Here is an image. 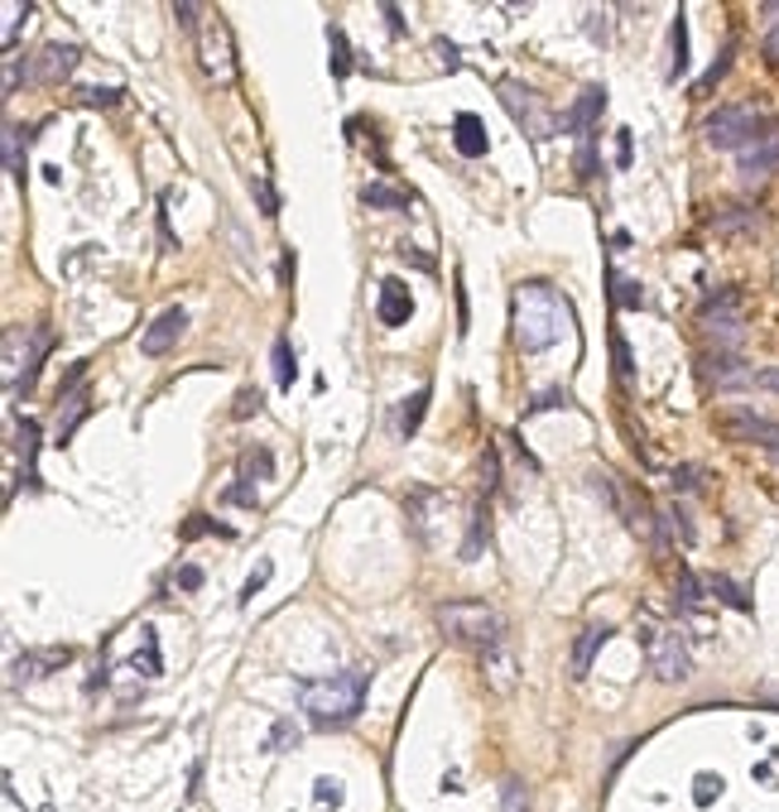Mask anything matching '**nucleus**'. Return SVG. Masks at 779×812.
I'll use <instances>...</instances> for the list:
<instances>
[{
	"label": "nucleus",
	"mask_w": 779,
	"mask_h": 812,
	"mask_svg": "<svg viewBox=\"0 0 779 812\" xmlns=\"http://www.w3.org/2000/svg\"><path fill=\"white\" fill-rule=\"evenodd\" d=\"M611 294H616L620 308H640V298H645V294H640V284H626L620 274H611Z\"/></svg>",
	"instance_id": "obj_35"
},
{
	"label": "nucleus",
	"mask_w": 779,
	"mask_h": 812,
	"mask_svg": "<svg viewBox=\"0 0 779 812\" xmlns=\"http://www.w3.org/2000/svg\"><path fill=\"white\" fill-rule=\"evenodd\" d=\"M82 418H87V389H78V395H68V399H58V428H53V438L68 443L72 428H78Z\"/></svg>",
	"instance_id": "obj_19"
},
{
	"label": "nucleus",
	"mask_w": 779,
	"mask_h": 812,
	"mask_svg": "<svg viewBox=\"0 0 779 812\" xmlns=\"http://www.w3.org/2000/svg\"><path fill=\"white\" fill-rule=\"evenodd\" d=\"M756 385H760V389H770V395H779V366H775V371H760V375H756Z\"/></svg>",
	"instance_id": "obj_48"
},
{
	"label": "nucleus",
	"mask_w": 779,
	"mask_h": 812,
	"mask_svg": "<svg viewBox=\"0 0 779 812\" xmlns=\"http://www.w3.org/2000/svg\"><path fill=\"white\" fill-rule=\"evenodd\" d=\"M404 510H409L418 539L433 544V525H438V515H447V500H443L433 486H414V490H409V500H404Z\"/></svg>",
	"instance_id": "obj_10"
},
{
	"label": "nucleus",
	"mask_w": 779,
	"mask_h": 812,
	"mask_svg": "<svg viewBox=\"0 0 779 812\" xmlns=\"http://www.w3.org/2000/svg\"><path fill=\"white\" fill-rule=\"evenodd\" d=\"M327 58H332V78L346 82V72H352V43H346L342 24H327Z\"/></svg>",
	"instance_id": "obj_21"
},
{
	"label": "nucleus",
	"mask_w": 779,
	"mask_h": 812,
	"mask_svg": "<svg viewBox=\"0 0 779 812\" xmlns=\"http://www.w3.org/2000/svg\"><path fill=\"white\" fill-rule=\"evenodd\" d=\"M597 173V150H591V140L577 150V179H591Z\"/></svg>",
	"instance_id": "obj_44"
},
{
	"label": "nucleus",
	"mask_w": 779,
	"mask_h": 812,
	"mask_svg": "<svg viewBox=\"0 0 779 812\" xmlns=\"http://www.w3.org/2000/svg\"><path fill=\"white\" fill-rule=\"evenodd\" d=\"M29 10H34L29 0H24V6H20V0H6V34H0V39H6V49H14V39H20V24L29 20Z\"/></svg>",
	"instance_id": "obj_28"
},
{
	"label": "nucleus",
	"mask_w": 779,
	"mask_h": 812,
	"mask_svg": "<svg viewBox=\"0 0 779 812\" xmlns=\"http://www.w3.org/2000/svg\"><path fill=\"white\" fill-rule=\"evenodd\" d=\"M721 236H756L760 231V212H750V207H727V212H717V222H712Z\"/></svg>",
	"instance_id": "obj_20"
},
{
	"label": "nucleus",
	"mask_w": 779,
	"mask_h": 812,
	"mask_svg": "<svg viewBox=\"0 0 779 812\" xmlns=\"http://www.w3.org/2000/svg\"><path fill=\"white\" fill-rule=\"evenodd\" d=\"M505 812H529V793L519 779H505Z\"/></svg>",
	"instance_id": "obj_38"
},
{
	"label": "nucleus",
	"mask_w": 779,
	"mask_h": 812,
	"mask_svg": "<svg viewBox=\"0 0 779 812\" xmlns=\"http://www.w3.org/2000/svg\"><path fill=\"white\" fill-rule=\"evenodd\" d=\"M68 659H72V649H49V654H39V659H14L10 678H14V683H34V678H43L49 669H63Z\"/></svg>",
	"instance_id": "obj_16"
},
{
	"label": "nucleus",
	"mask_w": 779,
	"mask_h": 812,
	"mask_svg": "<svg viewBox=\"0 0 779 812\" xmlns=\"http://www.w3.org/2000/svg\"><path fill=\"white\" fill-rule=\"evenodd\" d=\"M212 529V519H202V515H193V519H183V539H198V534H208Z\"/></svg>",
	"instance_id": "obj_46"
},
{
	"label": "nucleus",
	"mask_w": 779,
	"mask_h": 812,
	"mask_svg": "<svg viewBox=\"0 0 779 812\" xmlns=\"http://www.w3.org/2000/svg\"><path fill=\"white\" fill-rule=\"evenodd\" d=\"M765 130H770V115H765L760 106H750V101H736V106H721V111H712L707 115V125H702V135H707V144L712 150H750Z\"/></svg>",
	"instance_id": "obj_4"
},
{
	"label": "nucleus",
	"mask_w": 779,
	"mask_h": 812,
	"mask_svg": "<svg viewBox=\"0 0 779 812\" xmlns=\"http://www.w3.org/2000/svg\"><path fill=\"white\" fill-rule=\"evenodd\" d=\"M20 68L24 63H6V92H14V87H20Z\"/></svg>",
	"instance_id": "obj_52"
},
{
	"label": "nucleus",
	"mask_w": 779,
	"mask_h": 812,
	"mask_svg": "<svg viewBox=\"0 0 779 812\" xmlns=\"http://www.w3.org/2000/svg\"><path fill=\"white\" fill-rule=\"evenodd\" d=\"M361 202L366 207H385V212H409V193H395V187H385V183H371V187H361Z\"/></svg>",
	"instance_id": "obj_22"
},
{
	"label": "nucleus",
	"mask_w": 779,
	"mask_h": 812,
	"mask_svg": "<svg viewBox=\"0 0 779 812\" xmlns=\"http://www.w3.org/2000/svg\"><path fill=\"white\" fill-rule=\"evenodd\" d=\"M255 197H260V207H265V216L280 212V202H274V193H270V183H265V179H255Z\"/></svg>",
	"instance_id": "obj_45"
},
{
	"label": "nucleus",
	"mask_w": 779,
	"mask_h": 812,
	"mask_svg": "<svg viewBox=\"0 0 779 812\" xmlns=\"http://www.w3.org/2000/svg\"><path fill=\"white\" fill-rule=\"evenodd\" d=\"M702 327L712 332V342H736L741 337V313H736V298L731 294H712L702 303Z\"/></svg>",
	"instance_id": "obj_11"
},
{
	"label": "nucleus",
	"mask_w": 779,
	"mask_h": 812,
	"mask_svg": "<svg viewBox=\"0 0 779 812\" xmlns=\"http://www.w3.org/2000/svg\"><path fill=\"white\" fill-rule=\"evenodd\" d=\"M260 409H265V395H260L255 385L236 389V399H231V418H255Z\"/></svg>",
	"instance_id": "obj_26"
},
{
	"label": "nucleus",
	"mask_w": 779,
	"mask_h": 812,
	"mask_svg": "<svg viewBox=\"0 0 779 812\" xmlns=\"http://www.w3.org/2000/svg\"><path fill=\"white\" fill-rule=\"evenodd\" d=\"M428 404H433V385H418V389H414V399H404V404H399L395 428L404 433V438H414V433H418V424H424V414H428Z\"/></svg>",
	"instance_id": "obj_18"
},
{
	"label": "nucleus",
	"mask_w": 779,
	"mask_h": 812,
	"mask_svg": "<svg viewBox=\"0 0 779 812\" xmlns=\"http://www.w3.org/2000/svg\"><path fill=\"white\" fill-rule=\"evenodd\" d=\"M375 313H381V323H385V327L409 323V313H414L409 288H404L399 280H385V284H381V303H375Z\"/></svg>",
	"instance_id": "obj_13"
},
{
	"label": "nucleus",
	"mask_w": 779,
	"mask_h": 812,
	"mask_svg": "<svg viewBox=\"0 0 779 812\" xmlns=\"http://www.w3.org/2000/svg\"><path fill=\"white\" fill-rule=\"evenodd\" d=\"M717 433L731 443H756V447H770V453H779V424L775 418H760L750 409H731L717 418Z\"/></svg>",
	"instance_id": "obj_7"
},
{
	"label": "nucleus",
	"mask_w": 779,
	"mask_h": 812,
	"mask_svg": "<svg viewBox=\"0 0 779 812\" xmlns=\"http://www.w3.org/2000/svg\"><path fill=\"white\" fill-rule=\"evenodd\" d=\"M779 169V135L756 140L750 150H741V179H770Z\"/></svg>",
	"instance_id": "obj_14"
},
{
	"label": "nucleus",
	"mask_w": 779,
	"mask_h": 812,
	"mask_svg": "<svg viewBox=\"0 0 779 812\" xmlns=\"http://www.w3.org/2000/svg\"><path fill=\"white\" fill-rule=\"evenodd\" d=\"M183 332H188V313H183V308L159 313L154 323H150V332L140 337V352H144V356H169L173 346H179Z\"/></svg>",
	"instance_id": "obj_9"
},
{
	"label": "nucleus",
	"mask_w": 779,
	"mask_h": 812,
	"mask_svg": "<svg viewBox=\"0 0 779 812\" xmlns=\"http://www.w3.org/2000/svg\"><path fill=\"white\" fill-rule=\"evenodd\" d=\"M6 164L14 179H24V164H20V125H6Z\"/></svg>",
	"instance_id": "obj_36"
},
{
	"label": "nucleus",
	"mask_w": 779,
	"mask_h": 812,
	"mask_svg": "<svg viewBox=\"0 0 779 812\" xmlns=\"http://www.w3.org/2000/svg\"><path fill=\"white\" fill-rule=\"evenodd\" d=\"M399 255H404V260H414V265H418V270H424V274H433V270H438V265H433V260H428V255H418V251H409V245H399Z\"/></svg>",
	"instance_id": "obj_47"
},
{
	"label": "nucleus",
	"mask_w": 779,
	"mask_h": 812,
	"mask_svg": "<svg viewBox=\"0 0 779 812\" xmlns=\"http://www.w3.org/2000/svg\"><path fill=\"white\" fill-rule=\"evenodd\" d=\"M698 793H702L698 803H712V793H721V784H717V779H707V774H702V779H698Z\"/></svg>",
	"instance_id": "obj_50"
},
{
	"label": "nucleus",
	"mask_w": 779,
	"mask_h": 812,
	"mask_svg": "<svg viewBox=\"0 0 779 812\" xmlns=\"http://www.w3.org/2000/svg\"><path fill=\"white\" fill-rule=\"evenodd\" d=\"M433 620H438L447 644L472 649V654H490L505 644V616L486 601H443Z\"/></svg>",
	"instance_id": "obj_3"
},
{
	"label": "nucleus",
	"mask_w": 779,
	"mask_h": 812,
	"mask_svg": "<svg viewBox=\"0 0 779 812\" xmlns=\"http://www.w3.org/2000/svg\"><path fill=\"white\" fill-rule=\"evenodd\" d=\"M226 500H231V505H245V510H255V490H251V481L241 476V481L226 490Z\"/></svg>",
	"instance_id": "obj_41"
},
{
	"label": "nucleus",
	"mask_w": 779,
	"mask_h": 812,
	"mask_svg": "<svg viewBox=\"0 0 779 812\" xmlns=\"http://www.w3.org/2000/svg\"><path fill=\"white\" fill-rule=\"evenodd\" d=\"M611 361H616V380H620V389H630V346H626V337L620 332H611Z\"/></svg>",
	"instance_id": "obj_29"
},
{
	"label": "nucleus",
	"mask_w": 779,
	"mask_h": 812,
	"mask_svg": "<svg viewBox=\"0 0 779 812\" xmlns=\"http://www.w3.org/2000/svg\"><path fill=\"white\" fill-rule=\"evenodd\" d=\"M760 53H765V63H770V68H779V24H770V29H765V43H760Z\"/></svg>",
	"instance_id": "obj_43"
},
{
	"label": "nucleus",
	"mask_w": 779,
	"mask_h": 812,
	"mask_svg": "<svg viewBox=\"0 0 779 812\" xmlns=\"http://www.w3.org/2000/svg\"><path fill=\"white\" fill-rule=\"evenodd\" d=\"M173 587H179V591H198L202 587V568H193V562L173 568Z\"/></svg>",
	"instance_id": "obj_40"
},
{
	"label": "nucleus",
	"mask_w": 779,
	"mask_h": 812,
	"mask_svg": "<svg viewBox=\"0 0 779 812\" xmlns=\"http://www.w3.org/2000/svg\"><path fill=\"white\" fill-rule=\"evenodd\" d=\"M361 702H366V678L361 673H332V678H317V683H303L299 688V707L313 727H352Z\"/></svg>",
	"instance_id": "obj_2"
},
{
	"label": "nucleus",
	"mask_w": 779,
	"mask_h": 812,
	"mask_svg": "<svg viewBox=\"0 0 779 812\" xmlns=\"http://www.w3.org/2000/svg\"><path fill=\"white\" fill-rule=\"evenodd\" d=\"M121 87H78V92H72V101H78V106H92V111H101V106H121Z\"/></svg>",
	"instance_id": "obj_24"
},
{
	"label": "nucleus",
	"mask_w": 779,
	"mask_h": 812,
	"mask_svg": "<svg viewBox=\"0 0 779 812\" xmlns=\"http://www.w3.org/2000/svg\"><path fill=\"white\" fill-rule=\"evenodd\" d=\"M173 20H183V24H193V20H198V6H173Z\"/></svg>",
	"instance_id": "obj_53"
},
{
	"label": "nucleus",
	"mask_w": 779,
	"mask_h": 812,
	"mask_svg": "<svg viewBox=\"0 0 779 812\" xmlns=\"http://www.w3.org/2000/svg\"><path fill=\"white\" fill-rule=\"evenodd\" d=\"M702 375L712 385H741L746 380V371L736 366V361H702Z\"/></svg>",
	"instance_id": "obj_25"
},
{
	"label": "nucleus",
	"mask_w": 779,
	"mask_h": 812,
	"mask_svg": "<svg viewBox=\"0 0 779 812\" xmlns=\"http://www.w3.org/2000/svg\"><path fill=\"white\" fill-rule=\"evenodd\" d=\"M496 92H500V101H505V106H510V115H515V121L529 130V140H544L548 130H554V115H544V101L534 97L529 87H519V82H500Z\"/></svg>",
	"instance_id": "obj_8"
},
{
	"label": "nucleus",
	"mask_w": 779,
	"mask_h": 812,
	"mask_svg": "<svg viewBox=\"0 0 779 812\" xmlns=\"http://www.w3.org/2000/svg\"><path fill=\"white\" fill-rule=\"evenodd\" d=\"M453 144H457V154H467V159L486 154V125H482V115L462 111L457 121H453Z\"/></svg>",
	"instance_id": "obj_15"
},
{
	"label": "nucleus",
	"mask_w": 779,
	"mask_h": 812,
	"mask_svg": "<svg viewBox=\"0 0 779 812\" xmlns=\"http://www.w3.org/2000/svg\"><path fill=\"white\" fill-rule=\"evenodd\" d=\"M601 640H611V630H587L583 640H577V649H573V678H587L591 654L601 649Z\"/></svg>",
	"instance_id": "obj_23"
},
{
	"label": "nucleus",
	"mask_w": 779,
	"mask_h": 812,
	"mask_svg": "<svg viewBox=\"0 0 779 812\" xmlns=\"http://www.w3.org/2000/svg\"><path fill=\"white\" fill-rule=\"evenodd\" d=\"M645 644H649V669H655L659 683H684L688 669H692L684 635L678 630H645Z\"/></svg>",
	"instance_id": "obj_6"
},
{
	"label": "nucleus",
	"mask_w": 779,
	"mask_h": 812,
	"mask_svg": "<svg viewBox=\"0 0 779 812\" xmlns=\"http://www.w3.org/2000/svg\"><path fill=\"white\" fill-rule=\"evenodd\" d=\"M601 106H606V92H601V87H587V92L577 97V106H573L568 115H563V125L577 130V135H587V125L597 121V111H601Z\"/></svg>",
	"instance_id": "obj_17"
},
{
	"label": "nucleus",
	"mask_w": 779,
	"mask_h": 812,
	"mask_svg": "<svg viewBox=\"0 0 779 812\" xmlns=\"http://www.w3.org/2000/svg\"><path fill=\"white\" fill-rule=\"evenodd\" d=\"M385 20H389V34L399 39V34H404V20H399V10H395V6H385Z\"/></svg>",
	"instance_id": "obj_51"
},
{
	"label": "nucleus",
	"mask_w": 779,
	"mask_h": 812,
	"mask_svg": "<svg viewBox=\"0 0 779 812\" xmlns=\"http://www.w3.org/2000/svg\"><path fill=\"white\" fill-rule=\"evenodd\" d=\"M678 601H684V611H698L702 587H698V577H692V572H678Z\"/></svg>",
	"instance_id": "obj_34"
},
{
	"label": "nucleus",
	"mask_w": 779,
	"mask_h": 812,
	"mask_svg": "<svg viewBox=\"0 0 779 812\" xmlns=\"http://www.w3.org/2000/svg\"><path fill=\"white\" fill-rule=\"evenodd\" d=\"M274 380H280L284 389L294 385V352H289V342H284V337L274 342Z\"/></svg>",
	"instance_id": "obj_31"
},
{
	"label": "nucleus",
	"mask_w": 779,
	"mask_h": 812,
	"mask_svg": "<svg viewBox=\"0 0 779 812\" xmlns=\"http://www.w3.org/2000/svg\"><path fill=\"white\" fill-rule=\"evenodd\" d=\"M702 481V471H692V467H678L674 471V486H698Z\"/></svg>",
	"instance_id": "obj_49"
},
{
	"label": "nucleus",
	"mask_w": 779,
	"mask_h": 812,
	"mask_svg": "<svg viewBox=\"0 0 779 812\" xmlns=\"http://www.w3.org/2000/svg\"><path fill=\"white\" fill-rule=\"evenodd\" d=\"M29 68H39L34 78H43V82H63L68 72L78 68V49H72V43H43L39 58Z\"/></svg>",
	"instance_id": "obj_12"
},
{
	"label": "nucleus",
	"mask_w": 779,
	"mask_h": 812,
	"mask_svg": "<svg viewBox=\"0 0 779 812\" xmlns=\"http://www.w3.org/2000/svg\"><path fill=\"white\" fill-rule=\"evenodd\" d=\"M270 471H274V461H270L265 447H245V457H241V476H270Z\"/></svg>",
	"instance_id": "obj_32"
},
{
	"label": "nucleus",
	"mask_w": 779,
	"mask_h": 812,
	"mask_svg": "<svg viewBox=\"0 0 779 812\" xmlns=\"http://www.w3.org/2000/svg\"><path fill=\"white\" fill-rule=\"evenodd\" d=\"M510 308H515V342H519V352H544V346H554L563 332L573 327L568 298H563L558 288H548V284H519Z\"/></svg>",
	"instance_id": "obj_1"
},
{
	"label": "nucleus",
	"mask_w": 779,
	"mask_h": 812,
	"mask_svg": "<svg viewBox=\"0 0 779 812\" xmlns=\"http://www.w3.org/2000/svg\"><path fill=\"white\" fill-rule=\"evenodd\" d=\"M34 453H39V424L20 428V461H24V481L34 486Z\"/></svg>",
	"instance_id": "obj_27"
},
{
	"label": "nucleus",
	"mask_w": 779,
	"mask_h": 812,
	"mask_svg": "<svg viewBox=\"0 0 779 812\" xmlns=\"http://www.w3.org/2000/svg\"><path fill=\"white\" fill-rule=\"evenodd\" d=\"M727 68H731V43H727V49H721V58L712 63V72H707V78L698 82V92H712V87H717L721 78H727Z\"/></svg>",
	"instance_id": "obj_39"
},
{
	"label": "nucleus",
	"mask_w": 779,
	"mask_h": 812,
	"mask_svg": "<svg viewBox=\"0 0 779 812\" xmlns=\"http://www.w3.org/2000/svg\"><path fill=\"white\" fill-rule=\"evenodd\" d=\"M342 793H346V789L337 784V779H317V784H313V803H317V812L337 808V803H342Z\"/></svg>",
	"instance_id": "obj_33"
},
{
	"label": "nucleus",
	"mask_w": 779,
	"mask_h": 812,
	"mask_svg": "<svg viewBox=\"0 0 779 812\" xmlns=\"http://www.w3.org/2000/svg\"><path fill=\"white\" fill-rule=\"evenodd\" d=\"M270 568H274V562H260V568L251 572V582H245V587H241V601H251V597H255V591H260V587H265V582H270Z\"/></svg>",
	"instance_id": "obj_42"
},
{
	"label": "nucleus",
	"mask_w": 779,
	"mask_h": 812,
	"mask_svg": "<svg viewBox=\"0 0 779 812\" xmlns=\"http://www.w3.org/2000/svg\"><path fill=\"white\" fill-rule=\"evenodd\" d=\"M688 72V24H684V14L674 20V82Z\"/></svg>",
	"instance_id": "obj_30"
},
{
	"label": "nucleus",
	"mask_w": 779,
	"mask_h": 812,
	"mask_svg": "<svg viewBox=\"0 0 779 812\" xmlns=\"http://www.w3.org/2000/svg\"><path fill=\"white\" fill-rule=\"evenodd\" d=\"M198 63L212 82H236V39H231V24L222 14L198 29Z\"/></svg>",
	"instance_id": "obj_5"
},
{
	"label": "nucleus",
	"mask_w": 779,
	"mask_h": 812,
	"mask_svg": "<svg viewBox=\"0 0 779 812\" xmlns=\"http://www.w3.org/2000/svg\"><path fill=\"white\" fill-rule=\"evenodd\" d=\"M707 587H712V591H717V597H727V601L736 606V611H750L746 591H741V587H736V582H727V577H712V582H707Z\"/></svg>",
	"instance_id": "obj_37"
}]
</instances>
